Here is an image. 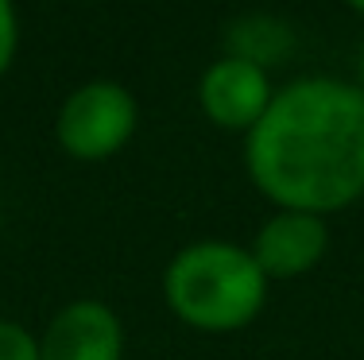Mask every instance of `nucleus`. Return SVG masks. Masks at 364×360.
I'll list each match as a JSON object with an SVG mask.
<instances>
[{
  "mask_svg": "<svg viewBox=\"0 0 364 360\" xmlns=\"http://www.w3.org/2000/svg\"><path fill=\"white\" fill-rule=\"evenodd\" d=\"M248 175L279 209L333 213L364 194V89L306 78L279 89L245 140Z\"/></svg>",
  "mask_w": 364,
  "mask_h": 360,
  "instance_id": "f257e3e1",
  "label": "nucleus"
},
{
  "mask_svg": "<svg viewBox=\"0 0 364 360\" xmlns=\"http://www.w3.org/2000/svg\"><path fill=\"white\" fill-rule=\"evenodd\" d=\"M136 128V101L117 82H90L58 109V143L74 159H109Z\"/></svg>",
  "mask_w": 364,
  "mask_h": 360,
  "instance_id": "7ed1b4c3",
  "label": "nucleus"
},
{
  "mask_svg": "<svg viewBox=\"0 0 364 360\" xmlns=\"http://www.w3.org/2000/svg\"><path fill=\"white\" fill-rule=\"evenodd\" d=\"M349 4H353V8H357V12L364 16V0H349Z\"/></svg>",
  "mask_w": 364,
  "mask_h": 360,
  "instance_id": "1a4fd4ad",
  "label": "nucleus"
},
{
  "mask_svg": "<svg viewBox=\"0 0 364 360\" xmlns=\"http://www.w3.org/2000/svg\"><path fill=\"white\" fill-rule=\"evenodd\" d=\"M326 244H329V233L322 217L299 209H279L256 233L252 260L259 263V271L267 279H294L322 260Z\"/></svg>",
  "mask_w": 364,
  "mask_h": 360,
  "instance_id": "423d86ee",
  "label": "nucleus"
},
{
  "mask_svg": "<svg viewBox=\"0 0 364 360\" xmlns=\"http://www.w3.org/2000/svg\"><path fill=\"white\" fill-rule=\"evenodd\" d=\"M16 39H20V28H16V8H12V0H0V74L12 66Z\"/></svg>",
  "mask_w": 364,
  "mask_h": 360,
  "instance_id": "6e6552de",
  "label": "nucleus"
},
{
  "mask_svg": "<svg viewBox=\"0 0 364 360\" xmlns=\"http://www.w3.org/2000/svg\"><path fill=\"white\" fill-rule=\"evenodd\" d=\"M124 329L105 302H70L50 318L39 341V360H120Z\"/></svg>",
  "mask_w": 364,
  "mask_h": 360,
  "instance_id": "39448f33",
  "label": "nucleus"
},
{
  "mask_svg": "<svg viewBox=\"0 0 364 360\" xmlns=\"http://www.w3.org/2000/svg\"><path fill=\"white\" fill-rule=\"evenodd\" d=\"M360 82H364V50H360ZM360 89H364V85H360Z\"/></svg>",
  "mask_w": 364,
  "mask_h": 360,
  "instance_id": "9d476101",
  "label": "nucleus"
},
{
  "mask_svg": "<svg viewBox=\"0 0 364 360\" xmlns=\"http://www.w3.org/2000/svg\"><path fill=\"white\" fill-rule=\"evenodd\" d=\"M163 295L178 322L202 333H232L248 325L264 306L267 276L252 252L225 240L190 244L171 260Z\"/></svg>",
  "mask_w": 364,
  "mask_h": 360,
  "instance_id": "f03ea898",
  "label": "nucleus"
},
{
  "mask_svg": "<svg viewBox=\"0 0 364 360\" xmlns=\"http://www.w3.org/2000/svg\"><path fill=\"white\" fill-rule=\"evenodd\" d=\"M0 360H39V341L23 325L0 318Z\"/></svg>",
  "mask_w": 364,
  "mask_h": 360,
  "instance_id": "0eeeda50",
  "label": "nucleus"
},
{
  "mask_svg": "<svg viewBox=\"0 0 364 360\" xmlns=\"http://www.w3.org/2000/svg\"><path fill=\"white\" fill-rule=\"evenodd\" d=\"M272 82H267V70L248 58H221L210 70L202 74V85H198V101H202V113L221 128H232V132H252L259 124V116L272 105Z\"/></svg>",
  "mask_w": 364,
  "mask_h": 360,
  "instance_id": "20e7f679",
  "label": "nucleus"
}]
</instances>
